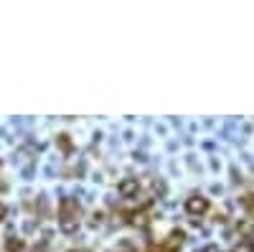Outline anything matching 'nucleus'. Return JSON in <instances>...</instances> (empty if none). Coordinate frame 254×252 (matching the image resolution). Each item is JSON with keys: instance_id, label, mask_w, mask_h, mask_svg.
<instances>
[{"instance_id": "obj_2", "label": "nucleus", "mask_w": 254, "mask_h": 252, "mask_svg": "<svg viewBox=\"0 0 254 252\" xmlns=\"http://www.w3.org/2000/svg\"><path fill=\"white\" fill-rule=\"evenodd\" d=\"M120 191H122V196H135L140 188H137V181H132V178H127V181H122V186H120Z\"/></svg>"}, {"instance_id": "obj_1", "label": "nucleus", "mask_w": 254, "mask_h": 252, "mask_svg": "<svg viewBox=\"0 0 254 252\" xmlns=\"http://www.w3.org/2000/svg\"><path fill=\"white\" fill-rule=\"evenodd\" d=\"M186 209H188V214H203L206 209H208V201L203 199V196H190L188 201H186Z\"/></svg>"}, {"instance_id": "obj_3", "label": "nucleus", "mask_w": 254, "mask_h": 252, "mask_svg": "<svg viewBox=\"0 0 254 252\" xmlns=\"http://www.w3.org/2000/svg\"><path fill=\"white\" fill-rule=\"evenodd\" d=\"M231 252H254V245H252V242H242V245H237Z\"/></svg>"}, {"instance_id": "obj_5", "label": "nucleus", "mask_w": 254, "mask_h": 252, "mask_svg": "<svg viewBox=\"0 0 254 252\" xmlns=\"http://www.w3.org/2000/svg\"><path fill=\"white\" fill-rule=\"evenodd\" d=\"M249 204H252V212H254V196H252V201H249Z\"/></svg>"}, {"instance_id": "obj_4", "label": "nucleus", "mask_w": 254, "mask_h": 252, "mask_svg": "<svg viewBox=\"0 0 254 252\" xmlns=\"http://www.w3.org/2000/svg\"><path fill=\"white\" fill-rule=\"evenodd\" d=\"M3 217H5V206H3V204H0V219H3Z\"/></svg>"}]
</instances>
